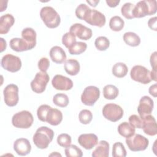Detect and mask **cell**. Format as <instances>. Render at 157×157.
<instances>
[{
  "label": "cell",
  "mask_w": 157,
  "mask_h": 157,
  "mask_svg": "<svg viewBox=\"0 0 157 157\" xmlns=\"http://www.w3.org/2000/svg\"><path fill=\"white\" fill-rule=\"evenodd\" d=\"M86 2H88L91 6L95 7L97 6L99 2V0H96V1H86Z\"/></svg>",
  "instance_id": "681fc988"
},
{
  "label": "cell",
  "mask_w": 157,
  "mask_h": 157,
  "mask_svg": "<svg viewBox=\"0 0 157 157\" xmlns=\"http://www.w3.org/2000/svg\"><path fill=\"white\" fill-rule=\"evenodd\" d=\"M64 70L70 75H76L80 71V66L78 61L75 59H69L65 61Z\"/></svg>",
  "instance_id": "cb8c5ba5"
},
{
  "label": "cell",
  "mask_w": 157,
  "mask_h": 157,
  "mask_svg": "<svg viewBox=\"0 0 157 157\" xmlns=\"http://www.w3.org/2000/svg\"><path fill=\"white\" fill-rule=\"evenodd\" d=\"M76 42V36L71 32L66 33L62 37V44L67 48L71 47Z\"/></svg>",
  "instance_id": "8d00e7d4"
},
{
  "label": "cell",
  "mask_w": 157,
  "mask_h": 157,
  "mask_svg": "<svg viewBox=\"0 0 157 157\" xmlns=\"http://www.w3.org/2000/svg\"><path fill=\"white\" fill-rule=\"evenodd\" d=\"M156 52H153L150 58V62L153 70H156Z\"/></svg>",
  "instance_id": "f6af8a7d"
},
{
  "label": "cell",
  "mask_w": 157,
  "mask_h": 157,
  "mask_svg": "<svg viewBox=\"0 0 157 157\" xmlns=\"http://www.w3.org/2000/svg\"><path fill=\"white\" fill-rule=\"evenodd\" d=\"M118 89L113 85H107L103 88V96L106 99H115L118 95Z\"/></svg>",
  "instance_id": "f1b7e54d"
},
{
  "label": "cell",
  "mask_w": 157,
  "mask_h": 157,
  "mask_svg": "<svg viewBox=\"0 0 157 157\" xmlns=\"http://www.w3.org/2000/svg\"><path fill=\"white\" fill-rule=\"evenodd\" d=\"M50 156H61V155L58 152H53L52 153H51L50 155H49Z\"/></svg>",
  "instance_id": "816d5d0a"
},
{
  "label": "cell",
  "mask_w": 157,
  "mask_h": 157,
  "mask_svg": "<svg viewBox=\"0 0 157 157\" xmlns=\"http://www.w3.org/2000/svg\"><path fill=\"white\" fill-rule=\"evenodd\" d=\"M52 84L57 90L68 91L73 87V82L69 78L60 74L55 75L52 80Z\"/></svg>",
  "instance_id": "4fadbf2b"
},
{
  "label": "cell",
  "mask_w": 157,
  "mask_h": 157,
  "mask_svg": "<svg viewBox=\"0 0 157 157\" xmlns=\"http://www.w3.org/2000/svg\"><path fill=\"white\" fill-rule=\"evenodd\" d=\"M50 77L47 72H37L34 78L31 82V90L36 93H42L46 88L47 85L49 82Z\"/></svg>",
  "instance_id": "9c48e42d"
},
{
  "label": "cell",
  "mask_w": 157,
  "mask_h": 157,
  "mask_svg": "<svg viewBox=\"0 0 157 157\" xmlns=\"http://www.w3.org/2000/svg\"><path fill=\"white\" fill-rule=\"evenodd\" d=\"M130 76L132 80L142 84H148L151 81L150 71L141 65H136L132 67Z\"/></svg>",
  "instance_id": "52a82bcc"
},
{
  "label": "cell",
  "mask_w": 157,
  "mask_h": 157,
  "mask_svg": "<svg viewBox=\"0 0 157 157\" xmlns=\"http://www.w3.org/2000/svg\"><path fill=\"white\" fill-rule=\"evenodd\" d=\"M78 142L85 149L91 150L98 143V138L93 133L82 134L78 137Z\"/></svg>",
  "instance_id": "e0dca14e"
},
{
  "label": "cell",
  "mask_w": 157,
  "mask_h": 157,
  "mask_svg": "<svg viewBox=\"0 0 157 157\" xmlns=\"http://www.w3.org/2000/svg\"><path fill=\"white\" fill-rule=\"evenodd\" d=\"M38 68L40 69L41 72H45L48 70L50 66V61L49 59L46 57L41 58L38 61Z\"/></svg>",
  "instance_id": "7bdbcfd3"
},
{
  "label": "cell",
  "mask_w": 157,
  "mask_h": 157,
  "mask_svg": "<svg viewBox=\"0 0 157 157\" xmlns=\"http://www.w3.org/2000/svg\"><path fill=\"white\" fill-rule=\"evenodd\" d=\"M34 121L32 113L28 110H22L15 113L12 118V123L18 128L28 129L31 126Z\"/></svg>",
  "instance_id": "277c9868"
},
{
  "label": "cell",
  "mask_w": 157,
  "mask_h": 157,
  "mask_svg": "<svg viewBox=\"0 0 157 157\" xmlns=\"http://www.w3.org/2000/svg\"><path fill=\"white\" fill-rule=\"evenodd\" d=\"M124 21L119 16L112 17L109 21V27L113 31H120L124 27Z\"/></svg>",
  "instance_id": "f546056e"
},
{
  "label": "cell",
  "mask_w": 157,
  "mask_h": 157,
  "mask_svg": "<svg viewBox=\"0 0 157 157\" xmlns=\"http://www.w3.org/2000/svg\"><path fill=\"white\" fill-rule=\"evenodd\" d=\"M90 9V8L86 4H80L75 9V15L80 20H83Z\"/></svg>",
  "instance_id": "ab89813d"
},
{
  "label": "cell",
  "mask_w": 157,
  "mask_h": 157,
  "mask_svg": "<svg viewBox=\"0 0 157 157\" xmlns=\"http://www.w3.org/2000/svg\"><path fill=\"white\" fill-rule=\"evenodd\" d=\"M83 20L92 26L99 28L104 26L106 21L105 17L102 13L97 10L91 9L87 13Z\"/></svg>",
  "instance_id": "7c38bea8"
},
{
  "label": "cell",
  "mask_w": 157,
  "mask_h": 157,
  "mask_svg": "<svg viewBox=\"0 0 157 157\" xmlns=\"http://www.w3.org/2000/svg\"><path fill=\"white\" fill-rule=\"evenodd\" d=\"M156 20L157 18L156 17L150 18L148 21V27L155 31H157V26H156Z\"/></svg>",
  "instance_id": "ee69618b"
},
{
  "label": "cell",
  "mask_w": 157,
  "mask_h": 157,
  "mask_svg": "<svg viewBox=\"0 0 157 157\" xmlns=\"http://www.w3.org/2000/svg\"><path fill=\"white\" fill-rule=\"evenodd\" d=\"M118 132L123 137L128 138L135 134L136 128L129 123L124 121L118 125Z\"/></svg>",
  "instance_id": "484cf974"
},
{
  "label": "cell",
  "mask_w": 157,
  "mask_h": 157,
  "mask_svg": "<svg viewBox=\"0 0 157 157\" xmlns=\"http://www.w3.org/2000/svg\"><path fill=\"white\" fill-rule=\"evenodd\" d=\"M78 119L81 123L83 124H88L93 119V114L90 110L83 109L78 114Z\"/></svg>",
  "instance_id": "74e56055"
},
{
  "label": "cell",
  "mask_w": 157,
  "mask_h": 157,
  "mask_svg": "<svg viewBox=\"0 0 157 157\" xmlns=\"http://www.w3.org/2000/svg\"><path fill=\"white\" fill-rule=\"evenodd\" d=\"M36 33L31 28H26L21 31V37L26 40L33 48L36 45Z\"/></svg>",
  "instance_id": "d4e9b609"
},
{
  "label": "cell",
  "mask_w": 157,
  "mask_h": 157,
  "mask_svg": "<svg viewBox=\"0 0 157 157\" xmlns=\"http://www.w3.org/2000/svg\"><path fill=\"white\" fill-rule=\"evenodd\" d=\"M50 107V106L47 104H42L38 107L37 110V115L39 120L43 122H45L46 115Z\"/></svg>",
  "instance_id": "60d3db41"
},
{
  "label": "cell",
  "mask_w": 157,
  "mask_h": 157,
  "mask_svg": "<svg viewBox=\"0 0 157 157\" xmlns=\"http://www.w3.org/2000/svg\"><path fill=\"white\" fill-rule=\"evenodd\" d=\"M134 6L132 3L126 2L124 4L121 8V13L124 17L127 19L134 18L133 16V10Z\"/></svg>",
  "instance_id": "d590c367"
},
{
  "label": "cell",
  "mask_w": 157,
  "mask_h": 157,
  "mask_svg": "<svg viewBox=\"0 0 157 157\" xmlns=\"http://www.w3.org/2000/svg\"><path fill=\"white\" fill-rule=\"evenodd\" d=\"M123 40L131 47H137L140 44V37L133 32H126L123 35Z\"/></svg>",
  "instance_id": "4316f807"
},
{
  "label": "cell",
  "mask_w": 157,
  "mask_h": 157,
  "mask_svg": "<svg viewBox=\"0 0 157 157\" xmlns=\"http://www.w3.org/2000/svg\"><path fill=\"white\" fill-rule=\"evenodd\" d=\"M64 152L67 157H82L83 156L82 150L75 145H70L66 147Z\"/></svg>",
  "instance_id": "e575fe53"
},
{
  "label": "cell",
  "mask_w": 157,
  "mask_h": 157,
  "mask_svg": "<svg viewBox=\"0 0 157 157\" xmlns=\"http://www.w3.org/2000/svg\"><path fill=\"white\" fill-rule=\"evenodd\" d=\"M126 150L121 142H115L112 147L113 157H125L126 156Z\"/></svg>",
  "instance_id": "d6a6232c"
},
{
  "label": "cell",
  "mask_w": 157,
  "mask_h": 157,
  "mask_svg": "<svg viewBox=\"0 0 157 157\" xmlns=\"http://www.w3.org/2000/svg\"><path fill=\"white\" fill-rule=\"evenodd\" d=\"M56 140H57L58 144L59 146L66 148L71 144L72 139L69 134L66 133H63L59 134L57 137Z\"/></svg>",
  "instance_id": "f35d334b"
},
{
  "label": "cell",
  "mask_w": 157,
  "mask_h": 157,
  "mask_svg": "<svg viewBox=\"0 0 157 157\" xmlns=\"http://www.w3.org/2000/svg\"><path fill=\"white\" fill-rule=\"evenodd\" d=\"M150 76L151 80L156 81V70H153L150 72Z\"/></svg>",
  "instance_id": "f907efd6"
},
{
  "label": "cell",
  "mask_w": 157,
  "mask_h": 157,
  "mask_svg": "<svg viewBox=\"0 0 157 157\" xmlns=\"http://www.w3.org/2000/svg\"><path fill=\"white\" fill-rule=\"evenodd\" d=\"M154 107V102L153 99L148 96L142 97L139 101L137 107V112L140 118H143L147 115H150Z\"/></svg>",
  "instance_id": "5bb4252c"
},
{
  "label": "cell",
  "mask_w": 157,
  "mask_h": 157,
  "mask_svg": "<svg viewBox=\"0 0 157 157\" xmlns=\"http://www.w3.org/2000/svg\"><path fill=\"white\" fill-rule=\"evenodd\" d=\"M53 103L60 107H66L69 102L68 96L64 93L56 94L53 98Z\"/></svg>",
  "instance_id": "4dcf8cb0"
},
{
  "label": "cell",
  "mask_w": 157,
  "mask_h": 157,
  "mask_svg": "<svg viewBox=\"0 0 157 157\" xmlns=\"http://www.w3.org/2000/svg\"><path fill=\"white\" fill-rule=\"evenodd\" d=\"M0 39H1V52H2L4 50H6V47H7V44H6V41L3 38L1 37Z\"/></svg>",
  "instance_id": "c3c4849f"
},
{
  "label": "cell",
  "mask_w": 157,
  "mask_h": 157,
  "mask_svg": "<svg viewBox=\"0 0 157 157\" xmlns=\"http://www.w3.org/2000/svg\"><path fill=\"white\" fill-rule=\"evenodd\" d=\"M129 123L135 128L142 129L143 121L142 118L137 115H132L129 117Z\"/></svg>",
  "instance_id": "b9f144b4"
},
{
  "label": "cell",
  "mask_w": 157,
  "mask_h": 157,
  "mask_svg": "<svg viewBox=\"0 0 157 157\" xmlns=\"http://www.w3.org/2000/svg\"><path fill=\"white\" fill-rule=\"evenodd\" d=\"M157 2L155 0H144L139 1L134 6L133 10L134 18H142L151 15L156 12Z\"/></svg>",
  "instance_id": "7a4b0ae2"
},
{
  "label": "cell",
  "mask_w": 157,
  "mask_h": 157,
  "mask_svg": "<svg viewBox=\"0 0 157 157\" xmlns=\"http://www.w3.org/2000/svg\"><path fill=\"white\" fill-rule=\"evenodd\" d=\"M63 120V113L62 112L57 109L52 108V107L49 109L45 118V122H47L52 126H57Z\"/></svg>",
  "instance_id": "d6986e66"
},
{
  "label": "cell",
  "mask_w": 157,
  "mask_h": 157,
  "mask_svg": "<svg viewBox=\"0 0 157 157\" xmlns=\"http://www.w3.org/2000/svg\"><path fill=\"white\" fill-rule=\"evenodd\" d=\"M109 155V144L105 140H101L93 151V157H108Z\"/></svg>",
  "instance_id": "603a6c76"
},
{
  "label": "cell",
  "mask_w": 157,
  "mask_h": 157,
  "mask_svg": "<svg viewBox=\"0 0 157 157\" xmlns=\"http://www.w3.org/2000/svg\"><path fill=\"white\" fill-rule=\"evenodd\" d=\"M87 48V44L83 42H76L71 47L68 48L71 55H80L83 53Z\"/></svg>",
  "instance_id": "1f68e13d"
},
{
  "label": "cell",
  "mask_w": 157,
  "mask_h": 157,
  "mask_svg": "<svg viewBox=\"0 0 157 157\" xmlns=\"http://www.w3.org/2000/svg\"><path fill=\"white\" fill-rule=\"evenodd\" d=\"M126 144L131 151H140L147 149L149 144V140L142 135L134 134L133 136L126 138Z\"/></svg>",
  "instance_id": "5b68a950"
},
{
  "label": "cell",
  "mask_w": 157,
  "mask_h": 157,
  "mask_svg": "<svg viewBox=\"0 0 157 157\" xmlns=\"http://www.w3.org/2000/svg\"><path fill=\"white\" fill-rule=\"evenodd\" d=\"M128 72L127 66L123 63H117L112 69V72L114 76L118 78H123L126 75Z\"/></svg>",
  "instance_id": "83f0119b"
},
{
  "label": "cell",
  "mask_w": 157,
  "mask_h": 157,
  "mask_svg": "<svg viewBox=\"0 0 157 157\" xmlns=\"http://www.w3.org/2000/svg\"><path fill=\"white\" fill-rule=\"evenodd\" d=\"M143 121L142 129L148 136H154L157 134V125L155 118L151 115L142 118Z\"/></svg>",
  "instance_id": "2e32d148"
},
{
  "label": "cell",
  "mask_w": 157,
  "mask_h": 157,
  "mask_svg": "<svg viewBox=\"0 0 157 157\" xmlns=\"http://www.w3.org/2000/svg\"><path fill=\"white\" fill-rule=\"evenodd\" d=\"M1 66L10 72H16L21 67V61L20 58L12 54H6L1 59Z\"/></svg>",
  "instance_id": "ba28073f"
},
{
  "label": "cell",
  "mask_w": 157,
  "mask_h": 157,
  "mask_svg": "<svg viewBox=\"0 0 157 157\" xmlns=\"http://www.w3.org/2000/svg\"><path fill=\"white\" fill-rule=\"evenodd\" d=\"M15 23V18L10 13H6L0 17V34H7Z\"/></svg>",
  "instance_id": "7402d4cb"
},
{
  "label": "cell",
  "mask_w": 157,
  "mask_h": 157,
  "mask_svg": "<svg viewBox=\"0 0 157 157\" xmlns=\"http://www.w3.org/2000/svg\"><path fill=\"white\" fill-rule=\"evenodd\" d=\"M54 137L53 131L47 126L39 127L33 136L34 145L40 149H45L52 141Z\"/></svg>",
  "instance_id": "6da1fadb"
},
{
  "label": "cell",
  "mask_w": 157,
  "mask_h": 157,
  "mask_svg": "<svg viewBox=\"0 0 157 157\" xmlns=\"http://www.w3.org/2000/svg\"><path fill=\"white\" fill-rule=\"evenodd\" d=\"M69 32L82 40H88L93 35L92 30L81 23H75L69 28Z\"/></svg>",
  "instance_id": "9a60e30c"
},
{
  "label": "cell",
  "mask_w": 157,
  "mask_h": 157,
  "mask_svg": "<svg viewBox=\"0 0 157 157\" xmlns=\"http://www.w3.org/2000/svg\"><path fill=\"white\" fill-rule=\"evenodd\" d=\"M102 113L105 119L112 122H116L123 117L124 112L119 105L109 103L104 106Z\"/></svg>",
  "instance_id": "8992f818"
},
{
  "label": "cell",
  "mask_w": 157,
  "mask_h": 157,
  "mask_svg": "<svg viewBox=\"0 0 157 157\" xmlns=\"http://www.w3.org/2000/svg\"><path fill=\"white\" fill-rule=\"evenodd\" d=\"M13 150L17 155L20 156H25L30 153L31 150V145L27 139L20 138L14 142Z\"/></svg>",
  "instance_id": "ac0fdd59"
},
{
  "label": "cell",
  "mask_w": 157,
  "mask_h": 157,
  "mask_svg": "<svg viewBox=\"0 0 157 157\" xmlns=\"http://www.w3.org/2000/svg\"><path fill=\"white\" fill-rule=\"evenodd\" d=\"M105 2L110 7H115L120 2V0H106Z\"/></svg>",
  "instance_id": "7dc6e473"
},
{
  "label": "cell",
  "mask_w": 157,
  "mask_h": 157,
  "mask_svg": "<svg viewBox=\"0 0 157 157\" xmlns=\"http://www.w3.org/2000/svg\"><path fill=\"white\" fill-rule=\"evenodd\" d=\"M50 56L53 62L61 64L66 60V54L64 50L59 46H54L50 50Z\"/></svg>",
  "instance_id": "44dd1931"
},
{
  "label": "cell",
  "mask_w": 157,
  "mask_h": 157,
  "mask_svg": "<svg viewBox=\"0 0 157 157\" xmlns=\"http://www.w3.org/2000/svg\"><path fill=\"white\" fill-rule=\"evenodd\" d=\"M148 92L153 97L156 98L157 96V85H156V83H155L150 86V88L148 89Z\"/></svg>",
  "instance_id": "bcb514c9"
},
{
  "label": "cell",
  "mask_w": 157,
  "mask_h": 157,
  "mask_svg": "<svg viewBox=\"0 0 157 157\" xmlns=\"http://www.w3.org/2000/svg\"><path fill=\"white\" fill-rule=\"evenodd\" d=\"M9 44L11 49L17 52H21L33 49V47L23 38H13L10 40Z\"/></svg>",
  "instance_id": "ffe728a7"
},
{
  "label": "cell",
  "mask_w": 157,
  "mask_h": 157,
  "mask_svg": "<svg viewBox=\"0 0 157 157\" xmlns=\"http://www.w3.org/2000/svg\"><path fill=\"white\" fill-rule=\"evenodd\" d=\"M99 96L100 90L98 87L88 86L84 89L81 95V101L86 105L93 106L99 99Z\"/></svg>",
  "instance_id": "30bf717a"
},
{
  "label": "cell",
  "mask_w": 157,
  "mask_h": 157,
  "mask_svg": "<svg viewBox=\"0 0 157 157\" xmlns=\"http://www.w3.org/2000/svg\"><path fill=\"white\" fill-rule=\"evenodd\" d=\"M40 17L45 26L49 28H55L61 23V18L54 8L45 6L40 11Z\"/></svg>",
  "instance_id": "3957f363"
},
{
  "label": "cell",
  "mask_w": 157,
  "mask_h": 157,
  "mask_svg": "<svg viewBox=\"0 0 157 157\" xmlns=\"http://www.w3.org/2000/svg\"><path fill=\"white\" fill-rule=\"evenodd\" d=\"M94 45L98 50L105 51L109 47L110 41L105 36H99L96 39Z\"/></svg>",
  "instance_id": "836d02e7"
},
{
  "label": "cell",
  "mask_w": 157,
  "mask_h": 157,
  "mask_svg": "<svg viewBox=\"0 0 157 157\" xmlns=\"http://www.w3.org/2000/svg\"><path fill=\"white\" fill-rule=\"evenodd\" d=\"M4 101L5 104L9 107L16 105L18 102V87L15 84L7 85L3 91Z\"/></svg>",
  "instance_id": "8fae6325"
}]
</instances>
